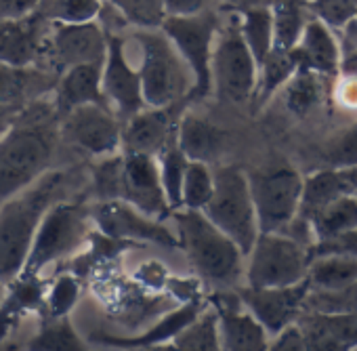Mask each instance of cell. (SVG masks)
Masks as SVG:
<instances>
[{"label": "cell", "mask_w": 357, "mask_h": 351, "mask_svg": "<svg viewBox=\"0 0 357 351\" xmlns=\"http://www.w3.org/2000/svg\"><path fill=\"white\" fill-rule=\"evenodd\" d=\"M61 116L45 97L32 101L0 137V204L38 181L61 143Z\"/></svg>", "instance_id": "cell-1"}, {"label": "cell", "mask_w": 357, "mask_h": 351, "mask_svg": "<svg viewBox=\"0 0 357 351\" xmlns=\"http://www.w3.org/2000/svg\"><path fill=\"white\" fill-rule=\"evenodd\" d=\"M74 181V170L51 168L38 181L0 204V282L9 284L24 271L45 215L55 202L68 198Z\"/></svg>", "instance_id": "cell-2"}, {"label": "cell", "mask_w": 357, "mask_h": 351, "mask_svg": "<svg viewBox=\"0 0 357 351\" xmlns=\"http://www.w3.org/2000/svg\"><path fill=\"white\" fill-rule=\"evenodd\" d=\"M170 217L178 248L185 253L196 276L215 288H236L240 278L246 276L244 251L204 211L176 209Z\"/></svg>", "instance_id": "cell-3"}, {"label": "cell", "mask_w": 357, "mask_h": 351, "mask_svg": "<svg viewBox=\"0 0 357 351\" xmlns=\"http://www.w3.org/2000/svg\"><path fill=\"white\" fill-rule=\"evenodd\" d=\"M132 40L141 53L139 72L145 103L162 107L190 99L194 74L168 34L162 28H137Z\"/></svg>", "instance_id": "cell-4"}, {"label": "cell", "mask_w": 357, "mask_h": 351, "mask_svg": "<svg viewBox=\"0 0 357 351\" xmlns=\"http://www.w3.org/2000/svg\"><path fill=\"white\" fill-rule=\"evenodd\" d=\"M93 223V204L84 196L76 200H59L45 215L22 274L43 276V271L68 257L78 255L89 244Z\"/></svg>", "instance_id": "cell-5"}, {"label": "cell", "mask_w": 357, "mask_h": 351, "mask_svg": "<svg viewBox=\"0 0 357 351\" xmlns=\"http://www.w3.org/2000/svg\"><path fill=\"white\" fill-rule=\"evenodd\" d=\"M204 213L248 257L257 238L261 236L248 170L238 164H221L215 168V194Z\"/></svg>", "instance_id": "cell-6"}, {"label": "cell", "mask_w": 357, "mask_h": 351, "mask_svg": "<svg viewBox=\"0 0 357 351\" xmlns=\"http://www.w3.org/2000/svg\"><path fill=\"white\" fill-rule=\"evenodd\" d=\"M259 61L240 30V15L229 13L223 22L213 51V84L219 99L236 105L255 101Z\"/></svg>", "instance_id": "cell-7"}, {"label": "cell", "mask_w": 357, "mask_h": 351, "mask_svg": "<svg viewBox=\"0 0 357 351\" xmlns=\"http://www.w3.org/2000/svg\"><path fill=\"white\" fill-rule=\"evenodd\" d=\"M261 232H284L298 217L305 177L288 162L248 170Z\"/></svg>", "instance_id": "cell-8"}, {"label": "cell", "mask_w": 357, "mask_h": 351, "mask_svg": "<svg viewBox=\"0 0 357 351\" xmlns=\"http://www.w3.org/2000/svg\"><path fill=\"white\" fill-rule=\"evenodd\" d=\"M223 15V13H221ZM221 15L213 9H206L198 15L188 17H166L160 26L168 38L174 43L176 51L188 61L194 74V91L190 95L192 101L206 99L215 93L213 84V51L223 26Z\"/></svg>", "instance_id": "cell-9"}, {"label": "cell", "mask_w": 357, "mask_h": 351, "mask_svg": "<svg viewBox=\"0 0 357 351\" xmlns=\"http://www.w3.org/2000/svg\"><path fill=\"white\" fill-rule=\"evenodd\" d=\"M311 248L284 232H261L246 257V284L290 286L307 278Z\"/></svg>", "instance_id": "cell-10"}, {"label": "cell", "mask_w": 357, "mask_h": 351, "mask_svg": "<svg viewBox=\"0 0 357 351\" xmlns=\"http://www.w3.org/2000/svg\"><path fill=\"white\" fill-rule=\"evenodd\" d=\"M61 141L95 158H105L122 151V120L99 103L74 107L59 122Z\"/></svg>", "instance_id": "cell-11"}, {"label": "cell", "mask_w": 357, "mask_h": 351, "mask_svg": "<svg viewBox=\"0 0 357 351\" xmlns=\"http://www.w3.org/2000/svg\"><path fill=\"white\" fill-rule=\"evenodd\" d=\"M107 57V30L99 22L63 24L51 22L43 66L61 74L72 66L99 64Z\"/></svg>", "instance_id": "cell-12"}, {"label": "cell", "mask_w": 357, "mask_h": 351, "mask_svg": "<svg viewBox=\"0 0 357 351\" xmlns=\"http://www.w3.org/2000/svg\"><path fill=\"white\" fill-rule=\"evenodd\" d=\"M93 223L99 232L118 240L178 248V236L164 219L149 217L126 200H97L93 204Z\"/></svg>", "instance_id": "cell-13"}, {"label": "cell", "mask_w": 357, "mask_h": 351, "mask_svg": "<svg viewBox=\"0 0 357 351\" xmlns=\"http://www.w3.org/2000/svg\"><path fill=\"white\" fill-rule=\"evenodd\" d=\"M244 307L265 326L269 336L298 320L311 292L307 278L290 286H236Z\"/></svg>", "instance_id": "cell-14"}, {"label": "cell", "mask_w": 357, "mask_h": 351, "mask_svg": "<svg viewBox=\"0 0 357 351\" xmlns=\"http://www.w3.org/2000/svg\"><path fill=\"white\" fill-rule=\"evenodd\" d=\"M208 303L219 315L221 347L225 351H267L269 332L244 307L236 288H217L208 292Z\"/></svg>", "instance_id": "cell-15"}, {"label": "cell", "mask_w": 357, "mask_h": 351, "mask_svg": "<svg viewBox=\"0 0 357 351\" xmlns=\"http://www.w3.org/2000/svg\"><path fill=\"white\" fill-rule=\"evenodd\" d=\"M122 200L139 209L141 213L168 219L172 209L168 204L158 156L141 154V151H124V168H122Z\"/></svg>", "instance_id": "cell-16"}, {"label": "cell", "mask_w": 357, "mask_h": 351, "mask_svg": "<svg viewBox=\"0 0 357 351\" xmlns=\"http://www.w3.org/2000/svg\"><path fill=\"white\" fill-rule=\"evenodd\" d=\"M103 93L122 122L147 105L143 97L141 72L139 68H132L130 61L126 59V38L120 36L118 32H107Z\"/></svg>", "instance_id": "cell-17"}, {"label": "cell", "mask_w": 357, "mask_h": 351, "mask_svg": "<svg viewBox=\"0 0 357 351\" xmlns=\"http://www.w3.org/2000/svg\"><path fill=\"white\" fill-rule=\"evenodd\" d=\"M190 99L172 105H145L122 122V151H141L158 156L166 143L176 135L178 120L188 110Z\"/></svg>", "instance_id": "cell-18"}, {"label": "cell", "mask_w": 357, "mask_h": 351, "mask_svg": "<svg viewBox=\"0 0 357 351\" xmlns=\"http://www.w3.org/2000/svg\"><path fill=\"white\" fill-rule=\"evenodd\" d=\"M206 305H208V299L192 301V303H178L174 309H168L166 313L158 315V320L151 322L139 334H112L105 330H97V332H91L89 341L93 345L114 347V349H155L166 343L170 345L172 338L192 320H196Z\"/></svg>", "instance_id": "cell-19"}, {"label": "cell", "mask_w": 357, "mask_h": 351, "mask_svg": "<svg viewBox=\"0 0 357 351\" xmlns=\"http://www.w3.org/2000/svg\"><path fill=\"white\" fill-rule=\"evenodd\" d=\"M49 30L51 20L40 11L0 22V59L13 66H43Z\"/></svg>", "instance_id": "cell-20"}, {"label": "cell", "mask_w": 357, "mask_h": 351, "mask_svg": "<svg viewBox=\"0 0 357 351\" xmlns=\"http://www.w3.org/2000/svg\"><path fill=\"white\" fill-rule=\"evenodd\" d=\"M307 338V351L357 349V311H311L296 320Z\"/></svg>", "instance_id": "cell-21"}, {"label": "cell", "mask_w": 357, "mask_h": 351, "mask_svg": "<svg viewBox=\"0 0 357 351\" xmlns=\"http://www.w3.org/2000/svg\"><path fill=\"white\" fill-rule=\"evenodd\" d=\"M298 70L317 72L330 80L338 76L340 68V40L334 36V30L324 24L319 17H311L298 45L292 49Z\"/></svg>", "instance_id": "cell-22"}, {"label": "cell", "mask_w": 357, "mask_h": 351, "mask_svg": "<svg viewBox=\"0 0 357 351\" xmlns=\"http://www.w3.org/2000/svg\"><path fill=\"white\" fill-rule=\"evenodd\" d=\"M59 76L43 66H13L0 59V103L26 107L32 101L53 95Z\"/></svg>", "instance_id": "cell-23"}, {"label": "cell", "mask_w": 357, "mask_h": 351, "mask_svg": "<svg viewBox=\"0 0 357 351\" xmlns=\"http://www.w3.org/2000/svg\"><path fill=\"white\" fill-rule=\"evenodd\" d=\"M53 103L59 116H66L74 107L86 103H99L112 107L103 93V66L82 64L61 72L59 82L53 91Z\"/></svg>", "instance_id": "cell-24"}, {"label": "cell", "mask_w": 357, "mask_h": 351, "mask_svg": "<svg viewBox=\"0 0 357 351\" xmlns=\"http://www.w3.org/2000/svg\"><path fill=\"white\" fill-rule=\"evenodd\" d=\"M47 282L43 276L20 274L7 284L5 299L0 303V343L7 341L13 328L22 322L24 315L45 309Z\"/></svg>", "instance_id": "cell-25"}, {"label": "cell", "mask_w": 357, "mask_h": 351, "mask_svg": "<svg viewBox=\"0 0 357 351\" xmlns=\"http://www.w3.org/2000/svg\"><path fill=\"white\" fill-rule=\"evenodd\" d=\"M176 141L190 160L217 162L227 145V133L213 120L185 110L176 128Z\"/></svg>", "instance_id": "cell-26"}, {"label": "cell", "mask_w": 357, "mask_h": 351, "mask_svg": "<svg viewBox=\"0 0 357 351\" xmlns=\"http://www.w3.org/2000/svg\"><path fill=\"white\" fill-rule=\"evenodd\" d=\"M347 194H353V190L344 177L342 168L326 166L321 170H315L305 177L298 217L305 221H311L319 211H324L328 204H332L334 200Z\"/></svg>", "instance_id": "cell-27"}, {"label": "cell", "mask_w": 357, "mask_h": 351, "mask_svg": "<svg viewBox=\"0 0 357 351\" xmlns=\"http://www.w3.org/2000/svg\"><path fill=\"white\" fill-rule=\"evenodd\" d=\"M307 282L311 290H324V292L344 290L357 282V257L342 255V253L317 255L309 263Z\"/></svg>", "instance_id": "cell-28"}, {"label": "cell", "mask_w": 357, "mask_h": 351, "mask_svg": "<svg viewBox=\"0 0 357 351\" xmlns=\"http://www.w3.org/2000/svg\"><path fill=\"white\" fill-rule=\"evenodd\" d=\"M273 47L294 49L313 17L311 0H273Z\"/></svg>", "instance_id": "cell-29"}, {"label": "cell", "mask_w": 357, "mask_h": 351, "mask_svg": "<svg viewBox=\"0 0 357 351\" xmlns=\"http://www.w3.org/2000/svg\"><path fill=\"white\" fill-rule=\"evenodd\" d=\"M334 80L317 74V72H309V70H298L290 82L282 89L284 93V105L290 114L303 118L309 116L326 97V87H330Z\"/></svg>", "instance_id": "cell-30"}, {"label": "cell", "mask_w": 357, "mask_h": 351, "mask_svg": "<svg viewBox=\"0 0 357 351\" xmlns=\"http://www.w3.org/2000/svg\"><path fill=\"white\" fill-rule=\"evenodd\" d=\"M298 72V66L294 61L292 49H280L273 47L267 57L259 64V82H257V93L255 101L259 105H265L273 95H278L290 78Z\"/></svg>", "instance_id": "cell-31"}, {"label": "cell", "mask_w": 357, "mask_h": 351, "mask_svg": "<svg viewBox=\"0 0 357 351\" xmlns=\"http://www.w3.org/2000/svg\"><path fill=\"white\" fill-rule=\"evenodd\" d=\"M168 349H176V351H219V349H223L219 315H217L215 307L208 303L196 320H192L172 338Z\"/></svg>", "instance_id": "cell-32"}, {"label": "cell", "mask_w": 357, "mask_h": 351, "mask_svg": "<svg viewBox=\"0 0 357 351\" xmlns=\"http://www.w3.org/2000/svg\"><path fill=\"white\" fill-rule=\"evenodd\" d=\"M315 242L336 238L357 227V194H347L319 211L311 221Z\"/></svg>", "instance_id": "cell-33"}, {"label": "cell", "mask_w": 357, "mask_h": 351, "mask_svg": "<svg viewBox=\"0 0 357 351\" xmlns=\"http://www.w3.org/2000/svg\"><path fill=\"white\" fill-rule=\"evenodd\" d=\"M190 158L181 149L176 141V135L166 143V147L158 154L160 174H162V186L168 198V204L172 211L181 209V192H183V179H185V168Z\"/></svg>", "instance_id": "cell-34"}, {"label": "cell", "mask_w": 357, "mask_h": 351, "mask_svg": "<svg viewBox=\"0 0 357 351\" xmlns=\"http://www.w3.org/2000/svg\"><path fill=\"white\" fill-rule=\"evenodd\" d=\"M240 15V30L250 47L255 59L261 64L267 53L273 49V15L271 7H257L238 13Z\"/></svg>", "instance_id": "cell-35"}, {"label": "cell", "mask_w": 357, "mask_h": 351, "mask_svg": "<svg viewBox=\"0 0 357 351\" xmlns=\"http://www.w3.org/2000/svg\"><path fill=\"white\" fill-rule=\"evenodd\" d=\"M215 194V170L208 162L190 160L185 168L183 192H181V209L204 211Z\"/></svg>", "instance_id": "cell-36"}, {"label": "cell", "mask_w": 357, "mask_h": 351, "mask_svg": "<svg viewBox=\"0 0 357 351\" xmlns=\"http://www.w3.org/2000/svg\"><path fill=\"white\" fill-rule=\"evenodd\" d=\"M28 349H55V351H80L86 349L70 318H47L40 330L26 343Z\"/></svg>", "instance_id": "cell-37"}, {"label": "cell", "mask_w": 357, "mask_h": 351, "mask_svg": "<svg viewBox=\"0 0 357 351\" xmlns=\"http://www.w3.org/2000/svg\"><path fill=\"white\" fill-rule=\"evenodd\" d=\"M105 0H40L38 11L51 22L86 24L97 22Z\"/></svg>", "instance_id": "cell-38"}, {"label": "cell", "mask_w": 357, "mask_h": 351, "mask_svg": "<svg viewBox=\"0 0 357 351\" xmlns=\"http://www.w3.org/2000/svg\"><path fill=\"white\" fill-rule=\"evenodd\" d=\"M82 292L80 276L74 271L57 274L55 280L47 286L45 297V313L47 318H68L76 307Z\"/></svg>", "instance_id": "cell-39"}, {"label": "cell", "mask_w": 357, "mask_h": 351, "mask_svg": "<svg viewBox=\"0 0 357 351\" xmlns=\"http://www.w3.org/2000/svg\"><path fill=\"white\" fill-rule=\"evenodd\" d=\"M122 168L124 151L105 156L91 166L95 200H122Z\"/></svg>", "instance_id": "cell-40"}, {"label": "cell", "mask_w": 357, "mask_h": 351, "mask_svg": "<svg viewBox=\"0 0 357 351\" xmlns=\"http://www.w3.org/2000/svg\"><path fill=\"white\" fill-rule=\"evenodd\" d=\"M116 7L128 26L135 28H160L166 20L164 0H105Z\"/></svg>", "instance_id": "cell-41"}, {"label": "cell", "mask_w": 357, "mask_h": 351, "mask_svg": "<svg viewBox=\"0 0 357 351\" xmlns=\"http://www.w3.org/2000/svg\"><path fill=\"white\" fill-rule=\"evenodd\" d=\"M321 158L332 168H351L357 164V120L321 145Z\"/></svg>", "instance_id": "cell-42"}, {"label": "cell", "mask_w": 357, "mask_h": 351, "mask_svg": "<svg viewBox=\"0 0 357 351\" xmlns=\"http://www.w3.org/2000/svg\"><path fill=\"white\" fill-rule=\"evenodd\" d=\"M311 11L334 32L357 17V0H311Z\"/></svg>", "instance_id": "cell-43"}, {"label": "cell", "mask_w": 357, "mask_h": 351, "mask_svg": "<svg viewBox=\"0 0 357 351\" xmlns=\"http://www.w3.org/2000/svg\"><path fill=\"white\" fill-rule=\"evenodd\" d=\"M305 309L311 311H357V282L351 284L344 290L336 292H324V290H311Z\"/></svg>", "instance_id": "cell-44"}, {"label": "cell", "mask_w": 357, "mask_h": 351, "mask_svg": "<svg viewBox=\"0 0 357 351\" xmlns=\"http://www.w3.org/2000/svg\"><path fill=\"white\" fill-rule=\"evenodd\" d=\"M170 276L172 274L160 261H145L132 274V280L149 294H166V284Z\"/></svg>", "instance_id": "cell-45"}, {"label": "cell", "mask_w": 357, "mask_h": 351, "mask_svg": "<svg viewBox=\"0 0 357 351\" xmlns=\"http://www.w3.org/2000/svg\"><path fill=\"white\" fill-rule=\"evenodd\" d=\"M271 351H307V338L298 322L284 326L278 334L269 341Z\"/></svg>", "instance_id": "cell-46"}, {"label": "cell", "mask_w": 357, "mask_h": 351, "mask_svg": "<svg viewBox=\"0 0 357 351\" xmlns=\"http://www.w3.org/2000/svg\"><path fill=\"white\" fill-rule=\"evenodd\" d=\"M330 253H342V255H355L357 257V227L349 230L336 238L315 242L311 248V259L317 255H330Z\"/></svg>", "instance_id": "cell-47"}, {"label": "cell", "mask_w": 357, "mask_h": 351, "mask_svg": "<svg viewBox=\"0 0 357 351\" xmlns=\"http://www.w3.org/2000/svg\"><path fill=\"white\" fill-rule=\"evenodd\" d=\"M208 3L211 0H164V11L166 17H188L211 9Z\"/></svg>", "instance_id": "cell-48"}, {"label": "cell", "mask_w": 357, "mask_h": 351, "mask_svg": "<svg viewBox=\"0 0 357 351\" xmlns=\"http://www.w3.org/2000/svg\"><path fill=\"white\" fill-rule=\"evenodd\" d=\"M332 93H334V99L338 105H342L347 110H357V80L355 78L336 76Z\"/></svg>", "instance_id": "cell-49"}, {"label": "cell", "mask_w": 357, "mask_h": 351, "mask_svg": "<svg viewBox=\"0 0 357 351\" xmlns=\"http://www.w3.org/2000/svg\"><path fill=\"white\" fill-rule=\"evenodd\" d=\"M40 0H0V22L26 17L38 11Z\"/></svg>", "instance_id": "cell-50"}, {"label": "cell", "mask_w": 357, "mask_h": 351, "mask_svg": "<svg viewBox=\"0 0 357 351\" xmlns=\"http://www.w3.org/2000/svg\"><path fill=\"white\" fill-rule=\"evenodd\" d=\"M273 0H219V7L223 13H242L257 7H271Z\"/></svg>", "instance_id": "cell-51"}, {"label": "cell", "mask_w": 357, "mask_h": 351, "mask_svg": "<svg viewBox=\"0 0 357 351\" xmlns=\"http://www.w3.org/2000/svg\"><path fill=\"white\" fill-rule=\"evenodd\" d=\"M338 76H344V78H355V80H357V47L342 49V55H340V68H338Z\"/></svg>", "instance_id": "cell-52"}, {"label": "cell", "mask_w": 357, "mask_h": 351, "mask_svg": "<svg viewBox=\"0 0 357 351\" xmlns=\"http://www.w3.org/2000/svg\"><path fill=\"white\" fill-rule=\"evenodd\" d=\"M28 107V105H26ZM22 105H5V103H0V137H3L11 126L13 122L20 118V114L26 110Z\"/></svg>", "instance_id": "cell-53"}, {"label": "cell", "mask_w": 357, "mask_h": 351, "mask_svg": "<svg viewBox=\"0 0 357 351\" xmlns=\"http://www.w3.org/2000/svg\"><path fill=\"white\" fill-rule=\"evenodd\" d=\"M7 284L5 282H0V303H3V299H5V292H7V288H5Z\"/></svg>", "instance_id": "cell-54"}, {"label": "cell", "mask_w": 357, "mask_h": 351, "mask_svg": "<svg viewBox=\"0 0 357 351\" xmlns=\"http://www.w3.org/2000/svg\"><path fill=\"white\" fill-rule=\"evenodd\" d=\"M355 20H357V17H355Z\"/></svg>", "instance_id": "cell-55"}]
</instances>
